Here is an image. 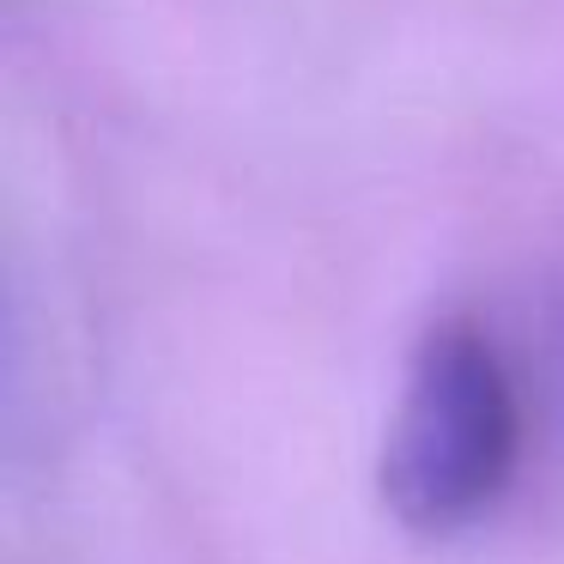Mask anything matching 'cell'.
Listing matches in <instances>:
<instances>
[{
  "instance_id": "obj_1",
  "label": "cell",
  "mask_w": 564,
  "mask_h": 564,
  "mask_svg": "<svg viewBox=\"0 0 564 564\" xmlns=\"http://www.w3.org/2000/svg\"><path fill=\"white\" fill-rule=\"evenodd\" d=\"M522 462V401L498 340L474 316L425 322L406 352L377 486L419 540H455L498 510Z\"/></svg>"
}]
</instances>
